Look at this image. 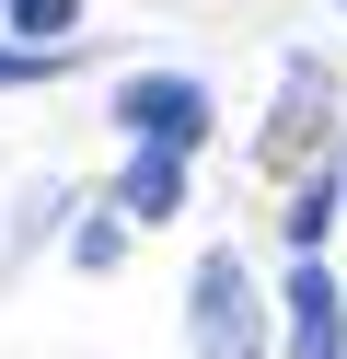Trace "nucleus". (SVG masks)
Masks as SVG:
<instances>
[{
	"mask_svg": "<svg viewBox=\"0 0 347 359\" xmlns=\"http://www.w3.org/2000/svg\"><path fill=\"white\" fill-rule=\"evenodd\" d=\"M12 24H23V35H35V47H58V35H69V24H81V12H69V0H12Z\"/></svg>",
	"mask_w": 347,
	"mask_h": 359,
	"instance_id": "5",
	"label": "nucleus"
},
{
	"mask_svg": "<svg viewBox=\"0 0 347 359\" xmlns=\"http://www.w3.org/2000/svg\"><path fill=\"white\" fill-rule=\"evenodd\" d=\"M116 116H128L139 128V151H197L208 140V93H197V81H128V93H116Z\"/></svg>",
	"mask_w": 347,
	"mask_h": 359,
	"instance_id": "1",
	"label": "nucleus"
},
{
	"mask_svg": "<svg viewBox=\"0 0 347 359\" xmlns=\"http://www.w3.org/2000/svg\"><path fill=\"white\" fill-rule=\"evenodd\" d=\"M197 359H254V290L231 255H197Z\"/></svg>",
	"mask_w": 347,
	"mask_h": 359,
	"instance_id": "2",
	"label": "nucleus"
},
{
	"mask_svg": "<svg viewBox=\"0 0 347 359\" xmlns=\"http://www.w3.org/2000/svg\"><path fill=\"white\" fill-rule=\"evenodd\" d=\"M116 197H128V220H174V197H185V151H139Z\"/></svg>",
	"mask_w": 347,
	"mask_h": 359,
	"instance_id": "4",
	"label": "nucleus"
},
{
	"mask_svg": "<svg viewBox=\"0 0 347 359\" xmlns=\"http://www.w3.org/2000/svg\"><path fill=\"white\" fill-rule=\"evenodd\" d=\"M12 70H23V58H0V81H12Z\"/></svg>",
	"mask_w": 347,
	"mask_h": 359,
	"instance_id": "6",
	"label": "nucleus"
},
{
	"mask_svg": "<svg viewBox=\"0 0 347 359\" xmlns=\"http://www.w3.org/2000/svg\"><path fill=\"white\" fill-rule=\"evenodd\" d=\"M290 359H347V290L324 266H290Z\"/></svg>",
	"mask_w": 347,
	"mask_h": 359,
	"instance_id": "3",
	"label": "nucleus"
}]
</instances>
